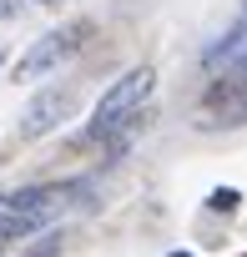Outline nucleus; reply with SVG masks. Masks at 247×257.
Instances as JSON below:
<instances>
[{
  "mask_svg": "<svg viewBox=\"0 0 247 257\" xmlns=\"http://www.w3.org/2000/svg\"><path fill=\"white\" fill-rule=\"evenodd\" d=\"M152 86H157V71H152V66H137V71L121 76V81H111V86L101 91L91 121H86L81 142H106V137H116L121 126H127V121L142 111V101L152 96Z\"/></svg>",
  "mask_w": 247,
  "mask_h": 257,
  "instance_id": "1",
  "label": "nucleus"
},
{
  "mask_svg": "<svg viewBox=\"0 0 247 257\" xmlns=\"http://www.w3.org/2000/svg\"><path fill=\"white\" fill-rule=\"evenodd\" d=\"M81 46V26H61V31H51V36H41L26 56H21V66H16V81H36V76H46V71H56L71 51Z\"/></svg>",
  "mask_w": 247,
  "mask_h": 257,
  "instance_id": "2",
  "label": "nucleus"
},
{
  "mask_svg": "<svg viewBox=\"0 0 247 257\" xmlns=\"http://www.w3.org/2000/svg\"><path fill=\"white\" fill-rule=\"evenodd\" d=\"M66 116H71V91L46 86V91L21 111V137H46V132H56Z\"/></svg>",
  "mask_w": 247,
  "mask_h": 257,
  "instance_id": "3",
  "label": "nucleus"
},
{
  "mask_svg": "<svg viewBox=\"0 0 247 257\" xmlns=\"http://www.w3.org/2000/svg\"><path fill=\"white\" fill-rule=\"evenodd\" d=\"M237 61H247V16H237V21L202 51V66H207V71H232Z\"/></svg>",
  "mask_w": 247,
  "mask_h": 257,
  "instance_id": "4",
  "label": "nucleus"
},
{
  "mask_svg": "<svg viewBox=\"0 0 247 257\" xmlns=\"http://www.w3.org/2000/svg\"><path fill=\"white\" fill-rule=\"evenodd\" d=\"M207 111H212L222 126H242V121H247V86L217 81V86L207 91Z\"/></svg>",
  "mask_w": 247,
  "mask_h": 257,
  "instance_id": "5",
  "label": "nucleus"
},
{
  "mask_svg": "<svg viewBox=\"0 0 247 257\" xmlns=\"http://www.w3.org/2000/svg\"><path fill=\"white\" fill-rule=\"evenodd\" d=\"M237 202H242V192H237V187H217V192L207 197V207H212V212H237Z\"/></svg>",
  "mask_w": 247,
  "mask_h": 257,
  "instance_id": "6",
  "label": "nucleus"
},
{
  "mask_svg": "<svg viewBox=\"0 0 247 257\" xmlns=\"http://www.w3.org/2000/svg\"><path fill=\"white\" fill-rule=\"evenodd\" d=\"M56 252H61V232L51 227V232H46V237H41V242H36V247H31L26 257H56Z\"/></svg>",
  "mask_w": 247,
  "mask_h": 257,
  "instance_id": "7",
  "label": "nucleus"
},
{
  "mask_svg": "<svg viewBox=\"0 0 247 257\" xmlns=\"http://www.w3.org/2000/svg\"><path fill=\"white\" fill-rule=\"evenodd\" d=\"M21 16V6H16V0H0V21H16Z\"/></svg>",
  "mask_w": 247,
  "mask_h": 257,
  "instance_id": "8",
  "label": "nucleus"
},
{
  "mask_svg": "<svg viewBox=\"0 0 247 257\" xmlns=\"http://www.w3.org/2000/svg\"><path fill=\"white\" fill-rule=\"evenodd\" d=\"M172 257H192V252H172Z\"/></svg>",
  "mask_w": 247,
  "mask_h": 257,
  "instance_id": "9",
  "label": "nucleus"
},
{
  "mask_svg": "<svg viewBox=\"0 0 247 257\" xmlns=\"http://www.w3.org/2000/svg\"><path fill=\"white\" fill-rule=\"evenodd\" d=\"M41 6H56V0H41Z\"/></svg>",
  "mask_w": 247,
  "mask_h": 257,
  "instance_id": "10",
  "label": "nucleus"
},
{
  "mask_svg": "<svg viewBox=\"0 0 247 257\" xmlns=\"http://www.w3.org/2000/svg\"><path fill=\"white\" fill-rule=\"evenodd\" d=\"M0 61H6V51H0Z\"/></svg>",
  "mask_w": 247,
  "mask_h": 257,
  "instance_id": "11",
  "label": "nucleus"
}]
</instances>
